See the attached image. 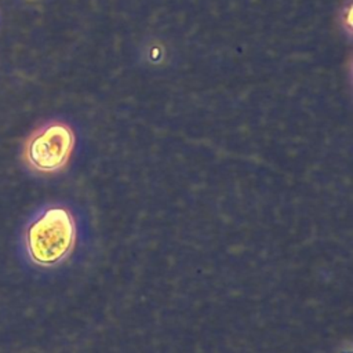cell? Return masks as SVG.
Segmentation results:
<instances>
[{"label": "cell", "mask_w": 353, "mask_h": 353, "mask_svg": "<svg viewBox=\"0 0 353 353\" xmlns=\"http://www.w3.org/2000/svg\"><path fill=\"white\" fill-rule=\"evenodd\" d=\"M76 239L73 216L63 208L48 211L33 233L36 256L44 263H54L65 258Z\"/></svg>", "instance_id": "1"}, {"label": "cell", "mask_w": 353, "mask_h": 353, "mask_svg": "<svg viewBox=\"0 0 353 353\" xmlns=\"http://www.w3.org/2000/svg\"><path fill=\"white\" fill-rule=\"evenodd\" d=\"M341 25L342 28L352 34V1L349 0L346 4H343V8L341 11Z\"/></svg>", "instance_id": "3"}, {"label": "cell", "mask_w": 353, "mask_h": 353, "mask_svg": "<svg viewBox=\"0 0 353 353\" xmlns=\"http://www.w3.org/2000/svg\"><path fill=\"white\" fill-rule=\"evenodd\" d=\"M74 145L73 131L62 123H54L40 132L33 142L32 156L43 170H58L69 159Z\"/></svg>", "instance_id": "2"}]
</instances>
